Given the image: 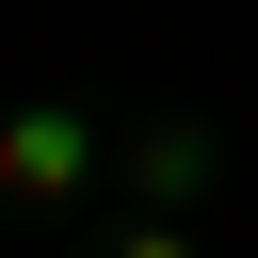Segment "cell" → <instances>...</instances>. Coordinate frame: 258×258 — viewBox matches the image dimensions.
Wrapping results in <instances>:
<instances>
[{"label":"cell","instance_id":"1","mask_svg":"<svg viewBox=\"0 0 258 258\" xmlns=\"http://www.w3.org/2000/svg\"><path fill=\"white\" fill-rule=\"evenodd\" d=\"M129 258H161V242H129Z\"/></svg>","mask_w":258,"mask_h":258}]
</instances>
